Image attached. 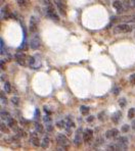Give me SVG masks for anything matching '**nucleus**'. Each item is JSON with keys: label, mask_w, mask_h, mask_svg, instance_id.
Segmentation results:
<instances>
[{"label": "nucleus", "mask_w": 135, "mask_h": 151, "mask_svg": "<svg viewBox=\"0 0 135 151\" xmlns=\"http://www.w3.org/2000/svg\"><path fill=\"white\" fill-rule=\"evenodd\" d=\"M9 116H10L9 112L4 111V110H2V111H1V119H7Z\"/></svg>", "instance_id": "412c9836"}, {"label": "nucleus", "mask_w": 135, "mask_h": 151, "mask_svg": "<svg viewBox=\"0 0 135 151\" xmlns=\"http://www.w3.org/2000/svg\"><path fill=\"white\" fill-rule=\"evenodd\" d=\"M10 17V12H9V7L5 6L1 9V19H6Z\"/></svg>", "instance_id": "ddd939ff"}, {"label": "nucleus", "mask_w": 135, "mask_h": 151, "mask_svg": "<svg viewBox=\"0 0 135 151\" xmlns=\"http://www.w3.org/2000/svg\"><path fill=\"white\" fill-rule=\"evenodd\" d=\"M132 31V28L128 24H121L114 28V33L116 34H121V33H130Z\"/></svg>", "instance_id": "f257e3e1"}, {"label": "nucleus", "mask_w": 135, "mask_h": 151, "mask_svg": "<svg viewBox=\"0 0 135 151\" xmlns=\"http://www.w3.org/2000/svg\"><path fill=\"white\" fill-rule=\"evenodd\" d=\"M132 129H134V130H135V119L132 122Z\"/></svg>", "instance_id": "e433bc0d"}, {"label": "nucleus", "mask_w": 135, "mask_h": 151, "mask_svg": "<svg viewBox=\"0 0 135 151\" xmlns=\"http://www.w3.org/2000/svg\"><path fill=\"white\" fill-rule=\"evenodd\" d=\"M4 91H5L6 93L12 92V86H10V84L8 83V82H6V83L4 84Z\"/></svg>", "instance_id": "aec40b11"}, {"label": "nucleus", "mask_w": 135, "mask_h": 151, "mask_svg": "<svg viewBox=\"0 0 135 151\" xmlns=\"http://www.w3.org/2000/svg\"><path fill=\"white\" fill-rule=\"evenodd\" d=\"M56 141H57V143H58L59 145H61L63 147H65V148L69 147V145H70L69 139L64 134H58V135H57Z\"/></svg>", "instance_id": "7ed1b4c3"}, {"label": "nucleus", "mask_w": 135, "mask_h": 151, "mask_svg": "<svg viewBox=\"0 0 135 151\" xmlns=\"http://www.w3.org/2000/svg\"><path fill=\"white\" fill-rule=\"evenodd\" d=\"M1 99H2V102H3V103H5L6 99H5V95H4V92H1Z\"/></svg>", "instance_id": "2f4dec72"}, {"label": "nucleus", "mask_w": 135, "mask_h": 151, "mask_svg": "<svg viewBox=\"0 0 135 151\" xmlns=\"http://www.w3.org/2000/svg\"><path fill=\"white\" fill-rule=\"evenodd\" d=\"M54 3H55V5H56L59 13H61V15H65L66 14V4H65V2H64V0H54Z\"/></svg>", "instance_id": "39448f33"}, {"label": "nucleus", "mask_w": 135, "mask_h": 151, "mask_svg": "<svg viewBox=\"0 0 135 151\" xmlns=\"http://www.w3.org/2000/svg\"><path fill=\"white\" fill-rule=\"evenodd\" d=\"M40 45H41L40 38H39V36H37V35H35V36L32 38V40H31V43H30L31 48L34 50H37L40 47Z\"/></svg>", "instance_id": "20e7f679"}, {"label": "nucleus", "mask_w": 135, "mask_h": 151, "mask_svg": "<svg viewBox=\"0 0 135 151\" xmlns=\"http://www.w3.org/2000/svg\"><path fill=\"white\" fill-rule=\"evenodd\" d=\"M48 146H49V138L48 137H44L41 142V147L43 149H46V148H48Z\"/></svg>", "instance_id": "dca6fc26"}, {"label": "nucleus", "mask_w": 135, "mask_h": 151, "mask_svg": "<svg viewBox=\"0 0 135 151\" xmlns=\"http://www.w3.org/2000/svg\"><path fill=\"white\" fill-rule=\"evenodd\" d=\"M120 115H121V113L120 112H116L114 115H113V117H112V119H113V122L114 123H118L119 122V119H120Z\"/></svg>", "instance_id": "6ab92c4d"}, {"label": "nucleus", "mask_w": 135, "mask_h": 151, "mask_svg": "<svg viewBox=\"0 0 135 151\" xmlns=\"http://www.w3.org/2000/svg\"><path fill=\"white\" fill-rule=\"evenodd\" d=\"M17 135H19V137H26V136H27L26 132H25V131H23V130H17Z\"/></svg>", "instance_id": "a878e982"}, {"label": "nucleus", "mask_w": 135, "mask_h": 151, "mask_svg": "<svg viewBox=\"0 0 135 151\" xmlns=\"http://www.w3.org/2000/svg\"><path fill=\"white\" fill-rule=\"evenodd\" d=\"M0 129H1L2 133H8V128H7V126H6L5 124L2 123L1 125H0Z\"/></svg>", "instance_id": "b1692460"}, {"label": "nucleus", "mask_w": 135, "mask_h": 151, "mask_svg": "<svg viewBox=\"0 0 135 151\" xmlns=\"http://www.w3.org/2000/svg\"><path fill=\"white\" fill-rule=\"evenodd\" d=\"M17 4H19V7L26 8V7H28L29 4H30V0H17Z\"/></svg>", "instance_id": "4468645a"}, {"label": "nucleus", "mask_w": 135, "mask_h": 151, "mask_svg": "<svg viewBox=\"0 0 135 151\" xmlns=\"http://www.w3.org/2000/svg\"><path fill=\"white\" fill-rule=\"evenodd\" d=\"M119 104H120L121 107H124V106L126 105V100H125L124 98H123V99H121V100L119 101Z\"/></svg>", "instance_id": "7c9ffc66"}, {"label": "nucleus", "mask_w": 135, "mask_h": 151, "mask_svg": "<svg viewBox=\"0 0 135 151\" xmlns=\"http://www.w3.org/2000/svg\"><path fill=\"white\" fill-rule=\"evenodd\" d=\"M0 64H1V70H3L4 68H5V63H4L3 60H1V63H0Z\"/></svg>", "instance_id": "f704fd0d"}, {"label": "nucleus", "mask_w": 135, "mask_h": 151, "mask_svg": "<svg viewBox=\"0 0 135 151\" xmlns=\"http://www.w3.org/2000/svg\"><path fill=\"white\" fill-rule=\"evenodd\" d=\"M113 7L116 8V9L118 10V12H123V9H124L123 2L120 1V0H115V1L113 2Z\"/></svg>", "instance_id": "f8f14e48"}, {"label": "nucleus", "mask_w": 135, "mask_h": 151, "mask_svg": "<svg viewBox=\"0 0 135 151\" xmlns=\"http://www.w3.org/2000/svg\"><path fill=\"white\" fill-rule=\"evenodd\" d=\"M120 88L119 87H115L114 89H113V94L114 95H119L120 94Z\"/></svg>", "instance_id": "bb28decb"}, {"label": "nucleus", "mask_w": 135, "mask_h": 151, "mask_svg": "<svg viewBox=\"0 0 135 151\" xmlns=\"http://www.w3.org/2000/svg\"><path fill=\"white\" fill-rule=\"evenodd\" d=\"M81 133H82V130L81 129H78V130L76 131V134H75V138H74V144L76 146H79L81 144V139L83 138V136L81 137Z\"/></svg>", "instance_id": "9d476101"}, {"label": "nucleus", "mask_w": 135, "mask_h": 151, "mask_svg": "<svg viewBox=\"0 0 135 151\" xmlns=\"http://www.w3.org/2000/svg\"><path fill=\"white\" fill-rule=\"evenodd\" d=\"M47 17L49 19H53V21H59L58 15L56 14V12H55L54 6L52 5V3L47 4Z\"/></svg>", "instance_id": "f03ea898"}, {"label": "nucleus", "mask_w": 135, "mask_h": 151, "mask_svg": "<svg viewBox=\"0 0 135 151\" xmlns=\"http://www.w3.org/2000/svg\"><path fill=\"white\" fill-rule=\"evenodd\" d=\"M65 125H66L67 128H72V127H75L74 122H73V119H71L70 116H68L67 119H65Z\"/></svg>", "instance_id": "f3484780"}, {"label": "nucleus", "mask_w": 135, "mask_h": 151, "mask_svg": "<svg viewBox=\"0 0 135 151\" xmlns=\"http://www.w3.org/2000/svg\"><path fill=\"white\" fill-rule=\"evenodd\" d=\"M3 2H4V0H1V3H3Z\"/></svg>", "instance_id": "4c0bfd02"}, {"label": "nucleus", "mask_w": 135, "mask_h": 151, "mask_svg": "<svg viewBox=\"0 0 135 151\" xmlns=\"http://www.w3.org/2000/svg\"><path fill=\"white\" fill-rule=\"evenodd\" d=\"M30 141H31V143L35 146V147H39V146H41L40 139H39L38 134H37V133H32V135H31V138H30Z\"/></svg>", "instance_id": "6e6552de"}, {"label": "nucleus", "mask_w": 135, "mask_h": 151, "mask_svg": "<svg viewBox=\"0 0 135 151\" xmlns=\"http://www.w3.org/2000/svg\"><path fill=\"white\" fill-rule=\"evenodd\" d=\"M129 81H130V83H131L132 85H135V74H133V75L130 76Z\"/></svg>", "instance_id": "c85d7f7f"}, {"label": "nucleus", "mask_w": 135, "mask_h": 151, "mask_svg": "<svg viewBox=\"0 0 135 151\" xmlns=\"http://www.w3.org/2000/svg\"><path fill=\"white\" fill-rule=\"evenodd\" d=\"M30 31L32 33H36L37 31H38V19H37V17H32L30 19Z\"/></svg>", "instance_id": "423d86ee"}, {"label": "nucleus", "mask_w": 135, "mask_h": 151, "mask_svg": "<svg viewBox=\"0 0 135 151\" xmlns=\"http://www.w3.org/2000/svg\"><path fill=\"white\" fill-rule=\"evenodd\" d=\"M15 60L21 65H26V55L23 52H17L15 54Z\"/></svg>", "instance_id": "1a4fd4ad"}, {"label": "nucleus", "mask_w": 135, "mask_h": 151, "mask_svg": "<svg viewBox=\"0 0 135 151\" xmlns=\"http://www.w3.org/2000/svg\"><path fill=\"white\" fill-rule=\"evenodd\" d=\"M35 128H36V131L38 133H43V126L40 125V124H35Z\"/></svg>", "instance_id": "5701e85b"}, {"label": "nucleus", "mask_w": 135, "mask_h": 151, "mask_svg": "<svg viewBox=\"0 0 135 151\" xmlns=\"http://www.w3.org/2000/svg\"><path fill=\"white\" fill-rule=\"evenodd\" d=\"M89 110L90 108L88 107V106H85V105H82L80 107V111L83 115H87L88 113H89Z\"/></svg>", "instance_id": "a211bd4d"}, {"label": "nucleus", "mask_w": 135, "mask_h": 151, "mask_svg": "<svg viewBox=\"0 0 135 151\" xmlns=\"http://www.w3.org/2000/svg\"><path fill=\"white\" fill-rule=\"evenodd\" d=\"M47 131H52V126L50 125V124L49 125H47Z\"/></svg>", "instance_id": "c9c22d12"}, {"label": "nucleus", "mask_w": 135, "mask_h": 151, "mask_svg": "<svg viewBox=\"0 0 135 151\" xmlns=\"http://www.w3.org/2000/svg\"><path fill=\"white\" fill-rule=\"evenodd\" d=\"M93 119H94V116H92V115H91V116H88L87 117V122H88V123H89V122H93Z\"/></svg>", "instance_id": "72a5a7b5"}, {"label": "nucleus", "mask_w": 135, "mask_h": 151, "mask_svg": "<svg viewBox=\"0 0 135 151\" xmlns=\"http://www.w3.org/2000/svg\"><path fill=\"white\" fill-rule=\"evenodd\" d=\"M82 135H83V140H84V141L89 142V141H91L92 138H93V131H92L91 129H86Z\"/></svg>", "instance_id": "0eeeda50"}, {"label": "nucleus", "mask_w": 135, "mask_h": 151, "mask_svg": "<svg viewBox=\"0 0 135 151\" xmlns=\"http://www.w3.org/2000/svg\"><path fill=\"white\" fill-rule=\"evenodd\" d=\"M12 102L14 104V105H19V99L17 98V97H12Z\"/></svg>", "instance_id": "cd10ccee"}, {"label": "nucleus", "mask_w": 135, "mask_h": 151, "mask_svg": "<svg viewBox=\"0 0 135 151\" xmlns=\"http://www.w3.org/2000/svg\"><path fill=\"white\" fill-rule=\"evenodd\" d=\"M134 116H135V110H134V108H130L129 111H128V117H129L130 119H132Z\"/></svg>", "instance_id": "4be33fe9"}, {"label": "nucleus", "mask_w": 135, "mask_h": 151, "mask_svg": "<svg viewBox=\"0 0 135 151\" xmlns=\"http://www.w3.org/2000/svg\"><path fill=\"white\" fill-rule=\"evenodd\" d=\"M43 119H44V122H50L51 119H50V117L48 116V115H45V116L43 117Z\"/></svg>", "instance_id": "473e14b6"}, {"label": "nucleus", "mask_w": 135, "mask_h": 151, "mask_svg": "<svg viewBox=\"0 0 135 151\" xmlns=\"http://www.w3.org/2000/svg\"><path fill=\"white\" fill-rule=\"evenodd\" d=\"M129 130H130L129 125H123V126H122V129H121L122 133H127Z\"/></svg>", "instance_id": "393cba45"}, {"label": "nucleus", "mask_w": 135, "mask_h": 151, "mask_svg": "<svg viewBox=\"0 0 135 151\" xmlns=\"http://www.w3.org/2000/svg\"><path fill=\"white\" fill-rule=\"evenodd\" d=\"M64 124H65V121H59V122H57V123H56V126L57 127H58V128H65V127H66V125L65 126H64Z\"/></svg>", "instance_id": "c756f323"}, {"label": "nucleus", "mask_w": 135, "mask_h": 151, "mask_svg": "<svg viewBox=\"0 0 135 151\" xmlns=\"http://www.w3.org/2000/svg\"><path fill=\"white\" fill-rule=\"evenodd\" d=\"M7 126L9 127V128H15V126H17V121L14 119V117H8L7 119Z\"/></svg>", "instance_id": "2eb2a0df"}, {"label": "nucleus", "mask_w": 135, "mask_h": 151, "mask_svg": "<svg viewBox=\"0 0 135 151\" xmlns=\"http://www.w3.org/2000/svg\"><path fill=\"white\" fill-rule=\"evenodd\" d=\"M118 135H119V131L117 130V129H112V130L108 131L107 134H105V137L108 139H114V138H116Z\"/></svg>", "instance_id": "9b49d317"}]
</instances>
